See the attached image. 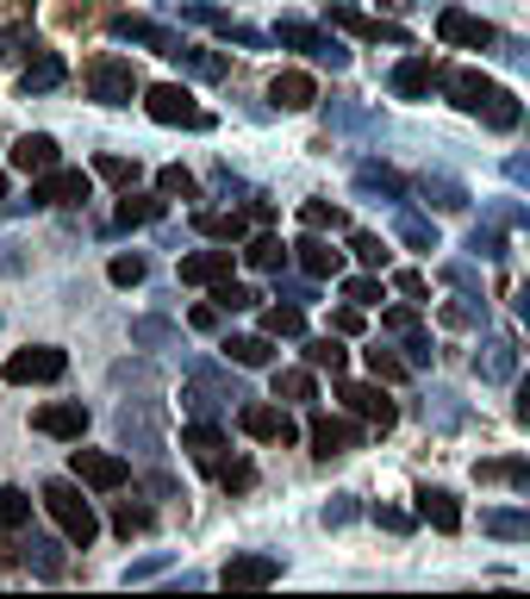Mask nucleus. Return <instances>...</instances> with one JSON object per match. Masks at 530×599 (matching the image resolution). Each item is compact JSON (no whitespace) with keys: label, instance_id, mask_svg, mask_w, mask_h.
<instances>
[{"label":"nucleus","instance_id":"9","mask_svg":"<svg viewBox=\"0 0 530 599\" xmlns=\"http://www.w3.org/2000/svg\"><path fill=\"white\" fill-rule=\"evenodd\" d=\"M32 431L63 437V444H81V431H88V407H81V400H51V407L32 412Z\"/></svg>","mask_w":530,"mask_h":599},{"label":"nucleus","instance_id":"57","mask_svg":"<svg viewBox=\"0 0 530 599\" xmlns=\"http://www.w3.org/2000/svg\"><path fill=\"white\" fill-rule=\"evenodd\" d=\"M0 200H7V181H0Z\"/></svg>","mask_w":530,"mask_h":599},{"label":"nucleus","instance_id":"25","mask_svg":"<svg viewBox=\"0 0 530 599\" xmlns=\"http://www.w3.org/2000/svg\"><path fill=\"white\" fill-rule=\"evenodd\" d=\"M151 219H163V200H156V193H132V188H125L113 225H125V232H132V225H151Z\"/></svg>","mask_w":530,"mask_h":599},{"label":"nucleus","instance_id":"38","mask_svg":"<svg viewBox=\"0 0 530 599\" xmlns=\"http://www.w3.org/2000/svg\"><path fill=\"white\" fill-rule=\"evenodd\" d=\"M212 307H219V312H244V307H256V293H250L244 281H231V275H225V281L212 288Z\"/></svg>","mask_w":530,"mask_h":599},{"label":"nucleus","instance_id":"50","mask_svg":"<svg viewBox=\"0 0 530 599\" xmlns=\"http://www.w3.org/2000/svg\"><path fill=\"white\" fill-rule=\"evenodd\" d=\"M362 181H368V188H387V193L406 188V181H399V175H387V169H362Z\"/></svg>","mask_w":530,"mask_h":599},{"label":"nucleus","instance_id":"7","mask_svg":"<svg viewBox=\"0 0 530 599\" xmlns=\"http://www.w3.org/2000/svg\"><path fill=\"white\" fill-rule=\"evenodd\" d=\"M69 468H76L81 487H95V493H113V487H125V456H113V450H76L69 456Z\"/></svg>","mask_w":530,"mask_h":599},{"label":"nucleus","instance_id":"42","mask_svg":"<svg viewBox=\"0 0 530 599\" xmlns=\"http://www.w3.org/2000/svg\"><path fill=\"white\" fill-rule=\"evenodd\" d=\"M362 363H368V375H375V381H406V363H399V356H387V350H362Z\"/></svg>","mask_w":530,"mask_h":599},{"label":"nucleus","instance_id":"10","mask_svg":"<svg viewBox=\"0 0 530 599\" xmlns=\"http://www.w3.org/2000/svg\"><path fill=\"white\" fill-rule=\"evenodd\" d=\"M437 38L455 44V51H487V44H493V25L474 20V13H462V7H443V13H437Z\"/></svg>","mask_w":530,"mask_h":599},{"label":"nucleus","instance_id":"1","mask_svg":"<svg viewBox=\"0 0 530 599\" xmlns=\"http://www.w3.org/2000/svg\"><path fill=\"white\" fill-rule=\"evenodd\" d=\"M443 88H450V100L462 107V113L487 119L493 132H511V125H518V100H511L499 81H487L481 69H450V76H443Z\"/></svg>","mask_w":530,"mask_h":599},{"label":"nucleus","instance_id":"19","mask_svg":"<svg viewBox=\"0 0 530 599\" xmlns=\"http://www.w3.org/2000/svg\"><path fill=\"white\" fill-rule=\"evenodd\" d=\"M275 575H281V562H275V556H231L225 568H219L225 587H268Z\"/></svg>","mask_w":530,"mask_h":599},{"label":"nucleus","instance_id":"14","mask_svg":"<svg viewBox=\"0 0 530 599\" xmlns=\"http://www.w3.org/2000/svg\"><path fill=\"white\" fill-rule=\"evenodd\" d=\"M7 156H13V169L20 175H44V169H57V137L51 132H25Z\"/></svg>","mask_w":530,"mask_h":599},{"label":"nucleus","instance_id":"29","mask_svg":"<svg viewBox=\"0 0 530 599\" xmlns=\"http://www.w3.org/2000/svg\"><path fill=\"white\" fill-rule=\"evenodd\" d=\"M57 81H63V57H51V51H44L38 63H25L20 88H25V95H44V88H57Z\"/></svg>","mask_w":530,"mask_h":599},{"label":"nucleus","instance_id":"6","mask_svg":"<svg viewBox=\"0 0 530 599\" xmlns=\"http://www.w3.org/2000/svg\"><path fill=\"white\" fill-rule=\"evenodd\" d=\"M95 193V181L81 169H44L32 175V207H81Z\"/></svg>","mask_w":530,"mask_h":599},{"label":"nucleus","instance_id":"15","mask_svg":"<svg viewBox=\"0 0 530 599\" xmlns=\"http://www.w3.org/2000/svg\"><path fill=\"white\" fill-rule=\"evenodd\" d=\"M418 519L431 531H462V506H455L450 487H418Z\"/></svg>","mask_w":530,"mask_h":599},{"label":"nucleus","instance_id":"22","mask_svg":"<svg viewBox=\"0 0 530 599\" xmlns=\"http://www.w3.org/2000/svg\"><path fill=\"white\" fill-rule=\"evenodd\" d=\"M481 531L487 537H506V543H530V506H499V512L481 519Z\"/></svg>","mask_w":530,"mask_h":599},{"label":"nucleus","instance_id":"54","mask_svg":"<svg viewBox=\"0 0 530 599\" xmlns=\"http://www.w3.org/2000/svg\"><path fill=\"white\" fill-rule=\"evenodd\" d=\"M20 562V543H0V568H13Z\"/></svg>","mask_w":530,"mask_h":599},{"label":"nucleus","instance_id":"30","mask_svg":"<svg viewBox=\"0 0 530 599\" xmlns=\"http://www.w3.org/2000/svg\"><path fill=\"white\" fill-rule=\"evenodd\" d=\"M343 300H350V307H380L387 288H380V275L368 269V275H350V281H343Z\"/></svg>","mask_w":530,"mask_h":599},{"label":"nucleus","instance_id":"24","mask_svg":"<svg viewBox=\"0 0 530 599\" xmlns=\"http://www.w3.org/2000/svg\"><path fill=\"white\" fill-rule=\"evenodd\" d=\"M181 450H194V456H200V463H207L212 475L225 468V437H219L212 425H188V431H181Z\"/></svg>","mask_w":530,"mask_h":599},{"label":"nucleus","instance_id":"8","mask_svg":"<svg viewBox=\"0 0 530 599\" xmlns=\"http://www.w3.org/2000/svg\"><path fill=\"white\" fill-rule=\"evenodd\" d=\"M338 400L350 412H356V419H368V425H394L399 412H394V400H387V393H380V381H338Z\"/></svg>","mask_w":530,"mask_h":599},{"label":"nucleus","instance_id":"21","mask_svg":"<svg viewBox=\"0 0 530 599\" xmlns=\"http://www.w3.org/2000/svg\"><path fill=\"white\" fill-rule=\"evenodd\" d=\"M431 81H437V63L431 57H406L394 69V95L399 100H418V95H431Z\"/></svg>","mask_w":530,"mask_h":599},{"label":"nucleus","instance_id":"45","mask_svg":"<svg viewBox=\"0 0 530 599\" xmlns=\"http://www.w3.org/2000/svg\"><path fill=\"white\" fill-rule=\"evenodd\" d=\"M380 325L399 331V337H412V331H418V307H387V312H380Z\"/></svg>","mask_w":530,"mask_h":599},{"label":"nucleus","instance_id":"33","mask_svg":"<svg viewBox=\"0 0 530 599\" xmlns=\"http://www.w3.org/2000/svg\"><path fill=\"white\" fill-rule=\"evenodd\" d=\"M350 251H356V263H362V269H375V275L387 269V256H394L375 232H350Z\"/></svg>","mask_w":530,"mask_h":599},{"label":"nucleus","instance_id":"41","mask_svg":"<svg viewBox=\"0 0 530 599\" xmlns=\"http://www.w3.org/2000/svg\"><path fill=\"white\" fill-rule=\"evenodd\" d=\"M300 219H306V232H338V225H343V213L331 207V200H306Z\"/></svg>","mask_w":530,"mask_h":599},{"label":"nucleus","instance_id":"40","mask_svg":"<svg viewBox=\"0 0 530 599\" xmlns=\"http://www.w3.org/2000/svg\"><path fill=\"white\" fill-rule=\"evenodd\" d=\"M156 193H169V200L181 193V200H194V193H200V181H194V175L181 169V163H169V169L156 175Z\"/></svg>","mask_w":530,"mask_h":599},{"label":"nucleus","instance_id":"12","mask_svg":"<svg viewBox=\"0 0 530 599\" xmlns=\"http://www.w3.org/2000/svg\"><path fill=\"white\" fill-rule=\"evenodd\" d=\"M268 100H275L281 113H306V107L319 100V81L306 76V69H281V76L268 81Z\"/></svg>","mask_w":530,"mask_h":599},{"label":"nucleus","instance_id":"31","mask_svg":"<svg viewBox=\"0 0 530 599\" xmlns=\"http://www.w3.org/2000/svg\"><path fill=\"white\" fill-rule=\"evenodd\" d=\"M95 175L100 181H113V188H132L144 169H137V156H95Z\"/></svg>","mask_w":530,"mask_h":599},{"label":"nucleus","instance_id":"55","mask_svg":"<svg viewBox=\"0 0 530 599\" xmlns=\"http://www.w3.org/2000/svg\"><path fill=\"white\" fill-rule=\"evenodd\" d=\"M518 319L530 325V288H518Z\"/></svg>","mask_w":530,"mask_h":599},{"label":"nucleus","instance_id":"47","mask_svg":"<svg viewBox=\"0 0 530 599\" xmlns=\"http://www.w3.org/2000/svg\"><path fill=\"white\" fill-rule=\"evenodd\" d=\"M394 288L406 293L412 307H424V275H418V269H399V275H394Z\"/></svg>","mask_w":530,"mask_h":599},{"label":"nucleus","instance_id":"53","mask_svg":"<svg viewBox=\"0 0 530 599\" xmlns=\"http://www.w3.org/2000/svg\"><path fill=\"white\" fill-rule=\"evenodd\" d=\"M511 412H518V425H525V431H530V381H525V387H518V407H511Z\"/></svg>","mask_w":530,"mask_h":599},{"label":"nucleus","instance_id":"48","mask_svg":"<svg viewBox=\"0 0 530 599\" xmlns=\"http://www.w3.org/2000/svg\"><path fill=\"white\" fill-rule=\"evenodd\" d=\"M219 481H225V487H250V481H256V468H250V463H225V468H219Z\"/></svg>","mask_w":530,"mask_h":599},{"label":"nucleus","instance_id":"43","mask_svg":"<svg viewBox=\"0 0 530 599\" xmlns=\"http://www.w3.org/2000/svg\"><path fill=\"white\" fill-rule=\"evenodd\" d=\"M399 237H406L412 251H424V256L437 251V232H431V225H424V219H399Z\"/></svg>","mask_w":530,"mask_h":599},{"label":"nucleus","instance_id":"56","mask_svg":"<svg viewBox=\"0 0 530 599\" xmlns=\"http://www.w3.org/2000/svg\"><path fill=\"white\" fill-rule=\"evenodd\" d=\"M380 7H394V13H406V7H412V0H380Z\"/></svg>","mask_w":530,"mask_h":599},{"label":"nucleus","instance_id":"36","mask_svg":"<svg viewBox=\"0 0 530 599\" xmlns=\"http://www.w3.org/2000/svg\"><path fill=\"white\" fill-rule=\"evenodd\" d=\"M263 331H268V337H300V331H306V312L300 307H268L263 312Z\"/></svg>","mask_w":530,"mask_h":599},{"label":"nucleus","instance_id":"34","mask_svg":"<svg viewBox=\"0 0 530 599\" xmlns=\"http://www.w3.org/2000/svg\"><path fill=\"white\" fill-rule=\"evenodd\" d=\"M275 400H312V368H275Z\"/></svg>","mask_w":530,"mask_h":599},{"label":"nucleus","instance_id":"37","mask_svg":"<svg viewBox=\"0 0 530 599\" xmlns=\"http://www.w3.org/2000/svg\"><path fill=\"white\" fill-rule=\"evenodd\" d=\"M113 531H119V537H137V531H151V506L119 500V512H113Z\"/></svg>","mask_w":530,"mask_h":599},{"label":"nucleus","instance_id":"20","mask_svg":"<svg viewBox=\"0 0 530 599\" xmlns=\"http://www.w3.org/2000/svg\"><path fill=\"white\" fill-rule=\"evenodd\" d=\"M294 256H300V269L312 275V281H331V275L343 269V251H331L324 237H300V244H294Z\"/></svg>","mask_w":530,"mask_h":599},{"label":"nucleus","instance_id":"44","mask_svg":"<svg viewBox=\"0 0 530 599\" xmlns=\"http://www.w3.org/2000/svg\"><path fill=\"white\" fill-rule=\"evenodd\" d=\"M113 288H137V281H144V256H113Z\"/></svg>","mask_w":530,"mask_h":599},{"label":"nucleus","instance_id":"26","mask_svg":"<svg viewBox=\"0 0 530 599\" xmlns=\"http://www.w3.org/2000/svg\"><path fill=\"white\" fill-rule=\"evenodd\" d=\"M225 356L238 368H268V363H275V344H268V331H263V337H231Z\"/></svg>","mask_w":530,"mask_h":599},{"label":"nucleus","instance_id":"16","mask_svg":"<svg viewBox=\"0 0 530 599\" xmlns=\"http://www.w3.org/2000/svg\"><path fill=\"white\" fill-rule=\"evenodd\" d=\"M331 20H338L343 32L368 38V44H406V25H394V20H368V13H356V7H338Z\"/></svg>","mask_w":530,"mask_h":599},{"label":"nucleus","instance_id":"49","mask_svg":"<svg viewBox=\"0 0 530 599\" xmlns=\"http://www.w3.org/2000/svg\"><path fill=\"white\" fill-rule=\"evenodd\" d=\"M331 331H338V337H356L362 331V307H343L338 319H331Z\"/></svg>","mask_w":530,"mask_h":599},{"label":"nucleus","instance_id":"18","mask_svg":"<svg viewBox=\"0 0 530 599\" xmlns=\"http://www.w3.org/2000/svg\"><path fill=\"white\" fill-rule=\"evenodd\" d=\"M275 38H281V44H300V51H312V57H324L331 69H343V63H350V51H343L338 38H324V32H312V25H294V20H287L281 32H275Z\"/></svg>","mask_w":530,"mask_h":599},{"label":"nucleus","instance_id":"3","mask_svg":"<svg viewBox=\"0 0 530 599\" xmlns=\"http://www.w3.org/2000/svg\"><path fill=\"white\" fill-rule=\"evenodd\" d=\"M144 113H151L156 125H188V132H207L212 125V113L181 88V81H156V88H144Z\"/></svg>","mask_w":530,"mask_h":599},{"label":"nucleus","instance_id":"17","mask_svg":"<svg viewBox=\"0 0 530 599\" xmlns=\"http://www.w3.org/2000/svg\"><path fill=\"white\" fill-rule=\"evenodd\" d=\"M231 275V251H194V256H181V281L188 288H219Z\"/></svg>","mask_w":530,"mask_h":599},{"label":"nucleus","instance_id":"5","mask_svg":"<svg viewBox=\"0 0 530 599\" xmlns=\"http://www.w3.org/2000/svg\"><path fill=\"white\" fill-rule=\"evenodd\" d=\"M63 368H69V356H63L57 344H32V350H13V356L0 363V375L13 387H38V381H63Z\"/></svg>","mask_w":530,"mask_h":599},{"label":"nucleus","instance_id":"27","mask_svg":"<svg viewBox=\"0 0 530 599\" xmlns=\"http://www.w3.org/2000/svg\"><path fill=\"white\" fill-rule=\"evenodd\" d=\"M244 263H250V269H263V275H275V269H281V263H287V244H281V237H250V244H244Z\"/></svg>","mask_w":530,"mask_h":599},{"label":"nucleus","instance_id":"52","mask_svg":"<svg viewBox=\"0 0 530 599\" xmlns=\"http://www.w3.org/2000/svg\"><path fill=\"white\" fill-rule=\"evenodd\" d=\"M506 175H511V181H525V188H530V156H511V163H506Z\"/></svg>","mask_w":530,"mask_h":599},{"label":"nucleus","instance_id":"13","mask_svg":"<svg viewBox=\"0 0 530 599\" xmlns=\"http://www.w3.org/2000/svg\"><path fill=\"white\" fill-rule=\"evenodd\" d=\"M306 437H312V456H319V463H331V456H343V450L362 444V431L350 425V419H312Z\"/></svg>","mask_w":530,"mask_h":599},{"label":"nucleus","instance_id":"39","mask_svg":"<svg viewBox=\"0 0 530 599\" xmlns=\"http://www.w3.org/2000/svg\"><path fill=\"white\" fill-rule=\"evenodd\" d=\"M474 475H481V481H518V487H530V463H511V456H499V463H481Z\"/></svg>","mask_w":530,"mask_h":599},{"label":"nucleus","instance_id":"2","mask_svg":"<svg viewBox=\"0 0 530 599\" xmlns=\"http://www.w3.org/2000/svg\"><path fill=\"white\" fill-rule=\"evenodd\" d=\"M44 512L57 519V531L76 550H88L100 537V512H95V500H81V481H44Z\"/></svg>","mask_w":530,"mask_h":599},{"label":"nucleus","instance_id":"51","mask_svg":"<svg viewBox=\"0 0 530 599\" xmlns=\"http://www.w3.org/2000/svg\"><path fill=\"white\" fill-rule=\"evenodd\" d=\"M219 325V307H194V331H212Z\"/></svg>","mask_w":530,"mask_h":599},{"label":"nucleus","instance_id":"32","mask_svg":"<svg viewBox=\"0 0 530 599\" xmlns=\"http://www.w3.org/2000/svg\"><path fill=\"white\" fill-rule=\"evenodd\" d=\"M25 519H32V493H20V487H0V531H20Z\"/></svg>","mask_w":530,"mask_h":599},{"label":"nucleus","instance_id":"4","mask_svg":"<svg viewBox=\"0 0 530 599\" xmlns=\"http://www.w3.org/2000/svg\"><path fill=\"white\" fill-rule=\"evenodd\" d=\"M88 95H95L100 107H132V95H144L137 63L132 57H95L88 63Z\"/></svg>","mask_w":530,"mask_h":599},{"label":"nucleus","instance_id":"23","mask_svg":"<svg viewBox=\"0 0 530 599\" xmlns=\"http://www.w3.org/2000/svg\"><path fill=\"white\" fill-rule=\"evenodd\" d=\"M113 32H119V38H132V44H151V51H163V57H169L175 44H181L175 32H163V25H151V20H132V13H119Z\"/></svg>","mask_w":530,"mask_h":599},{"label":"nucleus","instance_id":"11","mask_svg":"<svg viewBox=\"0 0 530 599\" xmlns=\"http://www.w3.org/2000/svg\"><path fill=\"white\" fill-rule=\"evenodd\" d=\"M238 425H244L256 444H294V437H300V425H294L281 407H244L238 412Z\"/></svg>","mask_w":530,"mask_h":599},{"label":"nucleus","instance_id":"46","mask_svg":"<svg viewBox=\"0 0 530 599\" xmlns=\"http://www.w3.org/2000/svg\"><path fill=\"white\" fill-rule=\"evenodd\" d=\"M474 368L499 381V375H511V350H506V344H487V363H474Z\"/></svg>","mask_w":530,"mask_h":599},{"label":"nucleus","instance_id":"35","mask_svg":"<svg viewBox=\"0 0 530 599\" xmlns=\"http://www.w3.org/2000/svg\"><path fill=\"white\" fill-rule=\"evenodd\" d=\"M200 232L219 237V244H238V237H244L250 225H244V213H200Z\"/></svg>","mask_w":530,"mask_h":599},{"label":"nucleus","instance_id":"28","mask_svg":"<svg viewBox=\"0 0 530 599\" xmlns=\"http://www.w3.org/2000/svg\"><path fill=\"white\" fill-rule=\"evenodd\" d=\"M306 363H312V368H331V375H343L350 350H343V337L331 331V337H312V344H306Z\"/></svg>","mask_w":530,"mask_h":599}]
</instances>
